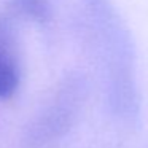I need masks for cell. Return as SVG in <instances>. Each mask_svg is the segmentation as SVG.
<instances>
[{"label": "cell", "mask_w": 148, "mask_h": 148, "mask_svg": "<svg viewBox=\"0 0 148 148\" xmlns=\"http://www.w3.org/2000/svg\"><path fill=\"white\" fill-rule=\"evenodd\" d=\"M13 7L18 13L24 14L35 23L45 24L51 19L49 0H13Z\"/></svg>", "instance_id": "4"}, {"label": "cell", "mask_w": 148, "mask_h": 148, "mask_svg": "<svg viewBox=\"0 0 148 148\" xmlns=\"http://www.w3.org/2000/svg\"><path fill=\"white\" fill-rule=\"evenodd\" d=\"M88 97V80L83 73H72L61 83L32 129L35 142H49L64 135L75 124Z\"/></svg>", "instance_id": "2"}, {"label": "cell", "mask_w": 148, "mask_h": 148, "mask_svg": "<svg viewBox=\"0 0 148 148\" xmlns=\"http://www.w3.org/2000/svg\"><path fill=\"white\" fill-rule=\"evenodd\" d=\"M21 80L14 38L10 26L0 19V99H8L16 92Z\"/></svg>", "instance_id": "3"}, {"label": "cell", "mask_w": 148, "mask_h": 148, "mask_svg": "<svg viewBox=\"0 0 148 148\" xmlns=\"http://www.w3.org/2000/svg\"><path fill=\"white\" fill-rule=\"evenodd\" d=\"M97 38L99 58L107 83L110 110L124 123H135L140 97L135 78V53L129 30L110 0H86Z\"/></svg>", "instance_id": "1"}]
</instances>
